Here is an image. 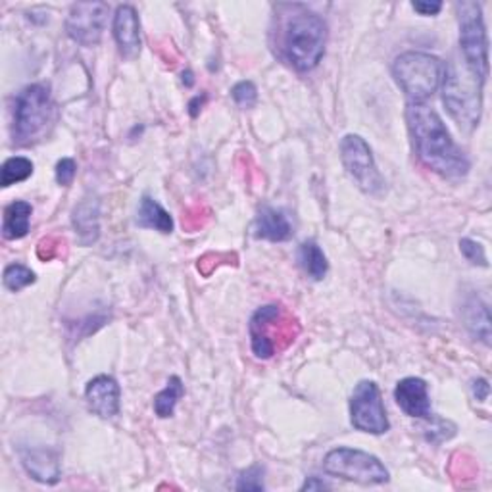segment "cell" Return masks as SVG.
I'll list each match as a JSON object with an SVG mask.
<instances>
[{"instance_id":"6da1fadb","label":"cell","mask_w":492,"mask_h":492,"mask_svg":"<svg viewBox=\"0 0 492 492\" xmlns=\"http://www.w3.org/2000/svg\"><path fill=\"white\" fill-rule=\"evenodd\" d=\"M406 121L415 154L424 166L446 179L467 175V156L454 142L445 121L427 102H408Z\"/></svg>"},{"instance_id":"7a4b0ae2","label":"cell","mask_w":492,"mask_h":492,"mask_svg":"<svg viewBox=\"0 0 492 492\" xmlns=\"http://www.w3.org/2000/svg\"><path fill=\"white\" fill-rule=\"evenodd\" d=\"M276 16L281 58L297 71L314 69L321 62L327 45L323 17L304 5H279Z\"/></svg>"},{"instance_id":"3957f363","label":"cell","mask_w":492,"mask_h":492,"mask_svg":"<svg viewBox=\"0 0 492 492\" xmlns=\"http://www.w3.org/2000/svg\"><path fill=\"white\" fill-rule=\"evenodd\" d=\"M483 87L476 71L469 69L458 60L445 64L443 79V102L450 118L458 123L464 131H473L481 121L483 114Z\"/></svg>"},{"instance_id":"277c9868","label":"cell","mask_w":492,"mask_h":492,"mask_svg":"<svg viewBox=\"0 0 492 492\" xmlns=\"http://www.w3.org/2000/svg\"><path fill=\"white\" fill-rule=\"evenodd\" d=\"M57 106H54L50 89L43 83L27 85L16 97L12 137L17 147H29L43 141L54 125Z\"/></svg>"},{"instance_id":"5b68a950","label":"cell","mask_w":492,"mask_h":492,"mask_svg":"<svg viewBox=\"0 0 492 492\" xmlns=\"http://www.w3.org/2000/svg\"><path fill=\"white\" fill-rule=\"evenodd\" d=\"M393 78L410 102H425L443 85L445 62L434 54L410 50L396 57Z\"/></svg>"},{"instance_id":"8992f818","label":"cell","mask_w":492,"mask_h":492,"mask_svg":"<svg viewBox=\"0 0 492 492\" xmlns=\"http://www.w3.org/2000/svg\"><path fill=\"white\" fill-rule=\"evenodd\" d=\"M300 327L279 304H267L252 314L248 323L252 354L258 360H269L293 342Z\"/></svg>"},{"instance_id":"52a82bcc","label":"cell","mask_w":492,"mask_h":492,"mask_svg":"<svg viewBox=\"0 0 492 492\" xmlns=\"http://www.w3.org/2000/svg\"><path fill=\"white\" fill-rule=\"evenodd\" d=\"M323 471L333 477L360 485L389 483L391 473L377 455L358 448H335L325 455Z\"/></svg>"},{"instance_id":"ba28073f","label":"cell","mask_w":492,"mask_h":492,"mask_svg":"<svg viewBox=\"0 0 492 492\" xmlns=\"http://www.w3.org/2000/svg\"><path fill=\"white\" fill-rule=\"evenodd\" d=\"M460 47L462 57L469 69L487 81L488 78V39L483 22V12L477 3H458Z\"/></svg>"},{"instance_id":"9c48e42d","label":"cell","mask_w":492,"mask_h":492,"mask_svg":"<svg viewBox=\"0 0 492 492\" xmlns=\"http://www.w3.org/2000/svg\"><path fill=\"white\" fill-rule=\"evenodd\" d=\"M340 160L346 173L352 177L360 191L379 194L385 189V179L377 170L370 144L360 135H346L340 141Z\"/></svg>"},{"instance_id":"30bf717a","label":"cell","mask_w":492,"mask_h":492,"mask_svg":"<svg viewBox=\"0 0 492 492\" xmlns=\"http://www.w3.org/2000/svg\"><path fill=\"white\" fill-rule=\"evenodd\" d=\"M351 422L354 429L370 434H385L391 429L385 404H382L375 381L363 379L354 387L351 398Z\"/></svg>"},{"instance_id":"8fae6325","label":"cell","mask_w":492,"mask_h":492,"mask_svg":"<svg viewBox=\"0 0 492 492\" xmlns=\"http://www.w3.org/2000/svg\"><path fill=\"white\" fill-rule=\"evenodd\" d=\"M108 14H110V6L106 3L74 5L66 20V31L69 35V39L81 47L99 45L106 27Z\"/></svg>"},{"instance_id":"7c38bea8","label":"cell","mask_w":492,"mask_h":492,"mask_svg":"<svg viewBox=\"0 0 492 492\" xmlns=\"http://www.w3.org/2000/svg\"><path fill=\"white\" fill-rule=\"evenodd\" d=\"M85 398L89 410L102 419H112L120 413L121 389L110 375H99L87 382Z\"/></svg>"},{"instance_id":"4fadbf2b","label":"cell","mask_w":492,"mask_h":492,"mask_svg":"<svg viewBox=\"0 0 492 492\" xmlns=\"http://www.w3.org/2000/svg\"><path fill=\"white\" fill-rule=\"evenodd\" d=\"M394 400L406 415L427 419V422L433 419L429 389L424 379L406 377L403 381H398V385L394 389Z\"/></svg>"},{"instance_id":"5bb4252c","label":"cell","mask_w":492,"mask_h":492,"mask_svg":"<svg viewBox=\"0 0 492 492\" xmlns=\"http://www.w3.org/2000/svg\"><path fill=\"white\" fill-rule=\"evenodd\" d=\"M114 39L118 43L120 54L127 60H133L141 52V22L137 10L131 5L118 6L112 26Z\"/></svg>"},{"instance_id":"9a60e30c","label":"cell","mask_w":492,"mask_h":492,"mask_svg":"<svg viewBox=\"0 0 492 492\" xmlns=\"http://www.w3.org/2000/svg\"><path fill=\"white\" fill-rule=\"evenodd\" d=\"M22 466L29 476L43 485H57L62 476L58 454L50 448H20Z\"/></svg>"},{"instance_id":"2e32d148","label":"cell","mask_w":492,"mask_h":492,"mask_svg":"<svg viewBox=\"0 0 492 492\" xmlns=\"http://www.w3.org/2000/svg\"><path fill=\"white\" fill-rule=\"evenodd\" d=\"M254 235L264 241L283 243L293 236V225H290L288 217L281 210L262 206L258 210L256 222H254Z\"/></svg>"},{"instance_id":"e0dca14e","label":"cell","mask_w":492,"mask_h":492,"mask_svg":"<svg viewBox=\"0 0 492 492\" xmlns=\"http://www.w3.org/2000/svg\"><path fill=\"white\" fill-rule=\"evenodd\" d=\"M71 224L79 236L81 245H93L100 236V204L99 200H83L81 204L76 206L74 215H71Z\"/></svg>"},{"instance_id":"ac0fdd59","label":"cell","mask_w":492,"mask_h":492,"mask_svg":"<svg viewBox=\"0 0 492 492\" xmlns=\"http://www.w3.org/2000/svg\"><path fill=\"white\" fill-rule=\"evenodd\" d=\"M464 321L467 331L481 340L485 346L490 344V312L488 306L479 297H469L464 302Z\"/></svg>"},{"instance_id":"d6986e66","label":"cell","mask_w":492,"mask_h":492,"mask_svg":"<svg viewBox=\"0 0 492 492\" xmlns=\"http://www.w3.org/2000/svg\"><path fill=\"white\" fill-rule=\"evenodd\" d=\"M137 224L144 229H154L158 233L170 235L173 231V217L162 208L152 196H142L137 210Z\"/></svg>"},{"instance_id":"ffe728a7","label":"cell","mask_w":492,"mask_h":492,"mask_svg":"<svg viewBox=\"0 0 492 492\" xmlns=\"http://www.w3.org/2000/svg\"><path fill=\"white\" fill-rule=\"evenodd\" d=\"M31 214H33V206L26 203V200H16V203L6 206L5 220H3V236L6 241L24 239V236L29 233Z\"/></svg>"},{"instance_id":"44dd1931","label":"cell","mask_w":492,"mask_h":492,"mask_svg":"<svg viewBox=\"0 0 492 492\" xmlns=\"http://www.w3.org/2000/svg\"><path fill=\"white\" fill-rule=\"evenodd\" d=\"M298 264L306 276L314 281H321L327 276V269H330L325 254L316 241H304L298 246Z\"/></svg>"},{"instance_id":"7402d4cb","label":"cell","mask_w":492,"mask_h":492,"mask_svg":"<svg viewBox=\"0 0 492 492\" xmlns=\"http://www.w3.org/2000/svg\"><path fill=\"white\" fill-rule=\"evenodd\" d=\"M183 394H185L183 381H181L177 375L170 377L168 385L154 396V412H156V415L162 417V419L172 417L173 412H175L177 403Z\"/></svg>"},{"instance_id":"603a6c76","label":"cell","mask_w":492,"mask_h":492,"mask_svg":"<svg viewBox=\"0 0 492 492\" xmlns=\"http://www.w3.org/2000/svg\"><path fill=\"white\" fill-rule=\"evenodd\" d=\"M33 175V162L26 156H12L3 163V172H0V185L5 189L22 183Z\"/></svg>"},{"instance_id":"cb8c5ba5","label":"cell","mask_w":492,"mask_h":492,"mask_svg":"<svg viewBox=\"0 0 492 492\" xmlns=\"http://www.w3.org/2000/svg\"><path fill=\"white\" fill-rule=\"evenodd\" d=\"M35 281H37V276H35V271H31L24 264H10L5 269V276H3L5 287L8 290H12V293H17V290H22V288L33 285Z\"/></svg>"},{"instance_id":"d4e9b609","label":"cell","mask_w":492,"mask_h":492,"mask_svg":"<svg viewBox=\"0 0 492 492\" xmlns=\"http://www.w3.org/2000/svg\"><path fill=\"white\" fill-rule=\"evenodd\" d=\"M264 467L254 464L246 471H243L239 476V481H236V490H252V492H260L264 490Z\"/></svg>"},{"instance_id":"484cf974","label":"cell","mask_w":492,"mask_h":492,"mask_svg":"<svg viewBox=\"0 0 492 492\" xmlns=\"http://www.w3.org/2000/svg\"><path fill=\"white\" fill-rule=\"evenodd\" d=\"M231 97L239 106L252 108L258 102V89L252 81H241L231 89Z\"/></svg>"},{"instance_id":"4316f807","label":"cell","mask_w":492,"mask_h":492,"mask_svg":"<svg viewBox=\"0 0 492 492\" xmlns=\"http://www.w3.org/2000/svg\"><path fill=\"white\" fill-rule=\"evenodd\" d=\"M460 252L464 254V258L467 262H471L473 266H481V267H488L487 262V254L481 243L473 241V239H462L460 241Z\"/></svg>"},{"instance_id":"83f0119b","label":"cell","mask_w":492,"mask_h":492,"mask_svg":"<svg viewBox=\"0 0 492 492\" xmlns=\"http://www.w3.org/2000/svg\"><path fill=\"white\" fill-rule=\"evenodd\" d=\"M78 175V163L74 158H62L57 163V181L62 187H69Z\"/></svg>"},{"instance_id":"f1b7e54d","label":"cell","mask_w":492,"mask_h":492,"mask_svg":"<svg viewBox=\"0 0 492 492\" xmlns=\"http://www.w3.org/2000/svg\"><path fill=\"white\" fill-rule=\"evenodd\" d=\"M471 389H473V396H476L479 403H487L488 394H490V385H488L487 379H476L473 381Z\"/></svg>"},{"instance_id":"f546056e","label":"cell","mask_w":492,"mask_h":492,"mask_svg":"<svg viewBox=\"0 0 492 492\" xmlns=\"http://www.w3.org/2000/svg\"><path fill=\"white\" fill-rule=\"evenodd\" d=\"M412 8L422 16H436L443 10V3H412Z\"/></svg>"},{"instance_id":"4dcf8cb0","label":"cell","mask_w":492,"mask_h":492,"mask_svg":"<svg viewBox=\"0 0 492 492\" xmlns=\"http://www.w3.org/2000/svg\"><path fill=\"white\" fill-rule=\"evenodd\" d=\"M323 488H330V485H327L325 481L318 479V477H308L306 483L302 485L300 490H308V492H312V490H323Z\"/></svg>"},{"instance_id":"1f68e13d","label":"cell","mask_w":492,"mask_h":492,"mask_svg":"<svg viewBox=\"0 0 492 492\" xmlns=\"http://www.w3.org/2000/svg\"><path fill=\"white\" fill-rule=\"evenodd\" d=\"M204 100H206V97H204V95H203V99H200V97H194V99L191 100V104H189V112H191V116H193V118H196V116H198V112L203 110V104H204Z\"/></svg>"},{"instance_id":"d6a6232c","label":"cell","mask_w":492,"mask_h":492,"mask_svg":"<svg viewBox=\"0 0 492 492\" xmlns=\"http://www.w3.org/2000/svg\"><path fill=\"white\" fill-rule=\"evenodd\" d=\"M183 83H185L187 87H193V85H194V79H193L191 71H183Z\"/></svg>"}]
</instances>
